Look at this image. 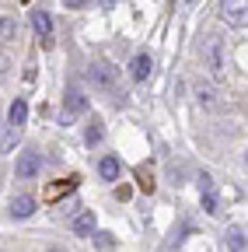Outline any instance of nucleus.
<instances>
[{
	"instance_id": "nucleus-23",
	"label": "nucleus",
	"mask_w": 248,
	"mask_h": 252,
	"mask_svg": "<svg viewBox=\"0 0 248 252\" xmlns=\"http://www.w3.org/2000/svg\"><path fill=\"white\" fill-rule=\"evenodd\" d=\"M49 252H67V249H49Z\"/></svg>"
},
{
	"instance_id": "nucleus-25",
	"label": "nucleus",
	"mask_w": 248,
	"mask_h": 252,
	"mask_svg": "<svg viewBox=\"0 0 248 252\" xmlns=\"http://www.w3.org/2000/svg\"><path fill=\"white\" fill-rule=\"evenodd\" d=\"M189 4H193V0H189Z\"/></svg>"
},
{
	"instance_id": "nucleus-17",
	"label": "nucleus",
	"mask_w": 248,
	"mask_h": 252,
	"mask_svg": "<svg viewBox=\"0 0 248 252\" xmlns=\"http://www.w3.org/2000/svg\"><path fill=\"white\" fill-rule=\"evenodd\" d=\"M203 210H206V214H220V203H217L213 193H203Z\"/></svg>"
},
{
	"instance_id": "nucleus-8",
	"label": "nucleus",
	"mask_w": 248,
	"mask_h": 252,
	"mask_svg": "<svg viewBox=\"0 0 248 252\" xmlns=\"http://www.w3.org/2000/svg\"><path fill=\"white\" fill-rule=\"evenodd\" d=\"M7 214H11L14 220H25V217H32V214H35V200H32V196H14Z\"/></svg>"
},
{
	"instance_id": "nucleus-12",
	"label": "nucleus",
	"mask_w": 248,
	"mask_h": 252,
	"mask_svg": "<svg viewBox=\"0 0 248 252\" xmlns=\"http://www.w3.org/2000/svg\"><path fill=\"white\" fill-rule=\"evenodd\" d=\"M25 119H28V102H25V98H14V105H11V112H7V123L21 130Z\"/></svg>"
},
{
	"instance_id": "nucleus-7",
	"label": "nucleus",
	"mask_w": 248,
	"mask_h": 252,
	"mask_svg": "<svg viewBox=\"0 0 248 252\" xmlns=\"http://www.w3.org/2000/svg\"><path fill=\"white\" fill-rule=\"evenodd\" d=\"M196 102H199V109H217L220 105V94H217V88H210L206 81H199L196 84Z\"/></svg>"
},
{
	"instance_id": "nucleus-19",
	"label": "nucleus",
	"mask_w": 248,
	"mask_h": 252,
	"mask_svg": "<svg viewBox=\"0 0 248 252\" xmlns=\"http://www.w3.org/2000/svg\"><path fill=\"white\" fill-rule=\"evenodd\" d=\"M91 238H95V245H102V249H112V242H109L112 235H91Z\"/></svg>"
},
{
	"instance_id": "nucleus-22",
	"label": "nucleus",
	"mask_w": 248,
	"mask_h": 252,
	"mask_svg": "<svg viewBox=\"0 0 248 252\" xmlns=\"http://www.w3.org/2000/svg\"><path fill=\"white\" fill-rule=\"evenodd\" d=\"M4 67H7V60H4V56H0V74H4Z\"/></svg>"
},
{
	"instance_id": "nucleus-11",
	"label": "nucleus",
	"mask_w": 248,
	"mask_h": 252,
	"mask_svg": "<svg viewBox=\"0 0 248 252\" xmlns=\"http://www.w3.org/2000/svg\"><path fill=\"white\" fill-rule=\"evenodd\" d=\"M130 74H133L137 81H147V77H150V56H147V53H137V56H133Z\"/></svg>"
},
{
	"instance_id": "nucleus-15",
	"label": "nucleus",
	"mask_w": 248,
	"mask_h": 252,
	"mask_svg": "<svg viewBox=\"0 0 248 252\" xmlns=\"http://www.w3.org/2000/svg\"><path fill=\"white\" fill-rule=\"evenodd\" d=\"M227 245H231V252H241V249H245V235H241V228H227Z\"/></svg>"
},
{
	"instance_id": "nucleus-4",
	"label": "nucleus",
	"mask_w": 248,
	"mask_h": 252,
	"mask_svg": "<svg viewBox=\"0 0 248 252\" xmlns=\"http://www.w3.org/2000/svg\"><path fill=\"white\" fill-rule=\"evenodd\" d=\"M220 14L231 28H245L248 25V0H220Z\"/></svg>"
},
{
	"instance_id": "nucleus-9",
	"label": "nucleus",
	"mask_w": 248,
	"mask_h": 252,
	"mask_svg": "<svg viewBox=\"0 0 248 252\" xmlns=\"http://www.w3.org/2000/svg\"><path fill=\"white\" fill-rule=\"evenodd\" d=\"M119 172H122V165H119V158H115V154H105L102 161H98V175H102L105 182H115Z\"/></svg>"
},
{
	"instance_id": "nucleus-3",
	"label": "nucleus",
	"mask_w": 248,
	"mask_h": 252,
	"mask_svg": "<svg viewBox=\"0 0 248 252\" xmlns=\"http://www.w3.org/2000/svg\"><path fill=\"white\" fill-rule=\"evenodd\" d=\"M87 109V98H84V91H67V98H63V112H59V126H70L81 112Z\"/></svg>"
},
{
	"instance_id": "nucleus-5",
	"label": "nucleus",
	"mask_w": 248,
	"mask_h": 252,
	"mask_svg": "<svg viewBox=\"0 0 248 252\" xmlns=\"http://www.w3.org/2000/svg\"><path fill=\"white\" fill-rule=\"evenodd\" d=\"M32 28H35L39 42L49 49V46H53V18H49L46 11H35V14H32Z\"/></svg>"
},
{
	"instance_id": "nucleus-16",
	"label": "nucleus",
	"mask_w": 248,
	"mask_h": 252,
	"mask_svg": "<svg viewBox=\"0 0 248 252\" xmlns=\"http://www.w3.org/2000/svg\"><path fill=\"white\" fill-rule=\"evenodd\" d=\"M102 137H105V130H102V123L95 119V123H91V126H87V137H84V140H87V147H95V144H98Z\"/></svg>"
},
{
	"instance_id": "nucleus-6",
	"label": "nucleus",
	"mask_w": 248,
	"mask_h": 252,
	"mask_svg": "<svg viewBox=\"0 0 248 252\" xmlns=\"http://www.w3.org/2000/svg\"><path fill=\"white\" fill-rule=\"evenodd\" d=\"M70 231H74L77 238H91V235H95V210H81V214L70 220Z\"/></svg>"
},
{
	"instance_id": "nucleus-21",
	"label": "nucleus",
	"mask_w": 248,
	"mask_h": 252,
	"mask_svg": "<svg viewBox=\"0 0 248 252\" xmlns=\"http://www.w3.org/2000/svg\"><path fill=\"white\" fill-rule=\"evenodd\" d=\"M98 4H102L105 11H112V4H115V0H98Z\"/></svg>"
},
{
	"instance_id": "nucleus-13",
	"label": "nucleus",
	"mask_w": 248,
	"mask_h": 252,
	"mask_svg": "<svg viewBox=\"0 0 248 252\" xmlns=\"http://www.w3.org/2000/svg\"><path fill=\"white\" fill-rule=\"evenodd\" d=\"M77 175H70V179H59V186H53L49 189V193H46V200H59V196H63V193H74V189H77Z\"/></svg>"
},
{
	"instance_id": "nucleus-10",
	"label": "nucleus",
	"mask_w": 248,
	"mask_h": 252,
	"mask_svg": "<svg viewBox=\"0 0 248 252\" xmlns=\"http://www.w3.org/2000/svg\"><path fill=\"white\" fill-rule=\"evenodd\" d=\"M91 81L102 84V88H112L115 84V70L109 67V63H91Z\"/></svg>"
},
{
	"instance_id": "nucleus-20",
	"label": "nucleus",
	"mask_w": 248,
	"mask_h": 252,
	"mask_svg": "<svg viewBox=\"0 0 248 252\" xmlns=\"http://www.w3.org/2000/svg\"><path fill=\"white\" fill-rule=\"evenodd\" d=\"M63 4H67V7H74V11H81V7L87 4V0H63Z\"/></svg>"
},
{
	"instance_id": "nucleus-18",
	"label": "nucleus",
	"mask_w": 248,
	"mask_h": 252,
	"mask_svg": "<svg viewBox=\"0 0 248 252\" xmlns=\"http://www.w3.org/2000/svg\"><path fill=\"white\" fill-rule=\"evenodd\" d=\"M21 140V130H18V126H11V130H7V137H4V151H14V144Z\"/></svg>"
},
{
	"instance_id": "nucleus-14",
	"label": "nucleus",
	"mask_w": 248,
	"mask_h": 252,
	"mask_svg": "<svg viewBox=\"0 0 248 252\" xmlns=\"http://www.w3.org/2000/svg\"><path fill=\"white\" fill-rule=\"evenodd\" d=\"M18 32V25H14V18L11 14H0V42H7L11 35Z\"/></svg>"
},
{
	"instance_id": "nucleus-24",
	"label": "nucleus",
	"mask_w": 248,
	"mask_h": 252,
	"mask_svg": "<svg viewBox=\"0 0 248 252\" xmlns=\"http://www.w3.org/2000/svg\"><path fill=\"white\" fill-rule=\"evenodd\" d=\"M245 165H248V151H245Z\"/></svg>"
},
{
	"instance_id": "nucleus-1",
	"label": "nucleus",
	"mask_w": 248,
	"mask_h": 252,
	"mask_svg": "<svg viewBox=\"0 0 248 252\" xmlns=\"http://www.w3.org/2000/svg\"><path fill=\"white\" fill-rule=\"evenodd\" d=\"M206 63H210V74L213 77H224L227 74V53H224V39L220 35H210V42H206Z\"/></svg>"
},
{
	"instance_id": "nucleus-2",
	"label": "nucleus",
	"mask_w": 248,
	"mask_h": 252,
	"mask_svg": "<svg viewBox=\"0 0 248 252\" xmlns=\"http://www.w3.org/2000/svg\"><path fill=\"white\" fill-rule=\"evenodd\" d=\"M39 168H42V154L28 147V151H21V154H18V165H14V175L28 182V179H35V175H39Z\"/></svg>"
}]
</instances>
